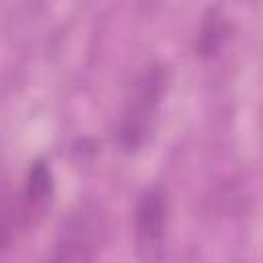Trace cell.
<instances>
[{"mask_svg":"<svg viewBox=\"0 0 263 263\" xmlns=\"http://www.w3.org/2000/svg\"><path fill=\"white\" fill-rule=\"evenodd\" d=\"M166 86L168 70L162 64H152L138 76L115 127V142L121 150L134 152L148 140Z\"/></svg>","mask_w":263,"mask_h":263,"instance_id":"6da1fadb","label":"cell"},{"mask_svg":"<svg viewBox=\"0 0 263 263\" xmlns=\"http://www.w3.org/2000/svg\"><path fill=\"white\" fill-rule=\"evenodd\" d=\"M168 222V201L162 187L146 189L134 214V230H136V249L142 259H158L164 249V234Z\"/></svg>","mask_w":263,"mask_h":263,"instance_id":"7a4b0ae2","label":"cell"},{"mask_svg":"<svg viewBox=\"0 0 263 263\" xmlns=\"http://www.w3.org/2000/svg\"><path fill=\"white\" fill-rule=\"evenodd\" d=\"M97 212L82 210L72 216L64 226L62 236L55 245L53 259L58 261H88L95 257V249L101 234V220L95 216Z\"/></svg>","mask_w":263,"mask_h":263,"instance_id":"3957f363","label":"cell"},{"mask_svg":"<svg viewBox=\"0 0 263 263\" xmlns=\"http://www.w3.org/2000/svg\"><path fill=\"white\" fill-rule=\"evenodd\" d=\"M53 193V177L51 168L43 160H35L29 166L25 187L21 193L18 203V222L23 226H31L37 222V218L43 216L49 199Z\"/></svg>","mask_w":263,"mask_h":263,"instance_id":"277c9868","label":"cell"},{"mask_svg":"<svg viewBox=\"0 0 263 263\" xmlns=\"http://www.w3.org/2000/svg\"><path fill=\"white\" fill-rule=\"evenodd\" d=\"M228 23L224 21V16L218 10H210L201 23L199 29V39H197V53L199 55H216L218 49L222 47V43L228 37Z\"/></svg>","mask_w":263,"mask_h":263,"instance_id":"5b68a950","label":"cell"}]
</instances>
